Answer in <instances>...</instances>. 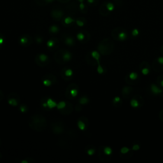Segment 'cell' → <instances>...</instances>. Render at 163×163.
Returning a JSON list of instances; mask_svg holds the SVG:
<instances>
[{
    "instance_id": "1",
    "label": "cell",
    "mask_w": 163,
    "mask_h": 163,
    "mask_svg": "<svg viewBox=\"0 0 163 163\" xmlns=\"http://www.w3.org/2000/svg\"><path fill=\"white\" fill-rule=\"evenodd\" d=\"M28 125L32 129L38 132L44 131L47 126L45 117L40 114L31 116L28 120Z\"/></svg>"
},
{
    "instance_id": "2",
    "label": "cell",
    "mask_w": 163,
    "mask_h": 163,
    "mask_svg": "<svg viewBox=\"0 0 163 163\" xmlns=\"http://www.w3.org/2000/svg\"><path fill=\"white\" fill-rule=\"evenodd\" d=\"M114 42L109 38H105L100 41L98 45V50L102 55H109L114 50Z\"/></svg>"
},
{
    "instance_id": "3",
    "label": "cell",
    "mask_w": 163,
    "mask_h": 163,
    "mask_svg": "<svg viewBox=\"0 0 163 163\" xmlns=\"http://www.w3.org/2000/svg\"><path fill=\"white\" fill-rule=\"evenodd\" d=\"M79 91V85L75 83H72L68 85L65 92V96L69 99H73L78 95Z\"/></svg>"
},
{
    "instance_id": "4",
    "label": "cell",
    "mask_w": 163,
    "mask_h": 163,
    "mask_svg": "<svg viewBox=\"0 0 163 163\" xmlns=\"http://www.w3.org/2000/svg\"><path fill=\"white\" fill-rule=\"evenodd\" d=\"M111 35L114 39L121 41L126 40L128 37L127 31L122 28H117L113 29Z\"/></svg>"
},
{
    "instance_id": "5",
    "label": "cell",
    "mask_w": 163,
    "mask_h": 163,
    "mask_svg": "<svg viewBox=\"0 0 163 163\" xmlns=\"http://www.w3.org/2000/svg\"><path fill=\"white\" fill-rule=\"evenodd\" d=\"M35 61L38 66L44 67L49 63V57L45 54H40L35 57Z\"/></svg>"
},
{
    "instance_id": "6",
    "label": "cell",
    "mask_w": 163,
    "mask_h": 163,
    "mask_svg": "<svg viewBox=\"0 0 163 163\" xmlns=\"http://www.w3.org/2000/svg\"><path fill=\"white\" fill-rule=\"evenodd\" d=\"M61 78L65 81H70L73 78V72L70 67L63 68L61 72Z\"/></svg>"
},
{
    "instance_id": "7",
    "label": "cell",
    "mask_w": 163,
    "mask_h": 163,
    "mask_svg": "<svg viewBox=\"0 0 163 163\" xmlns=\"http://www.w3.org/2000/svg\"><path fill=\"white\" fill-rule=\"evenodd\" d=\"M7 100L8 104L10 105L17 107L19 105L21 99L19 96L18 95V94H17L16 92H11L9 94V95L8 96Z\"/></svg>"
},
{
    "instance_id": "8",
    "label": "cell",
    "mask_w": 163,
    "mask_h": 163,
    "mask_svg": "<svg viewBox=\"0 0 163 163\" xmlns=\"http://www.w3.org/2000/svg\"><path fill=\"white\" fill-rule=\"evenodd\" d=\"M51 129L54 133L57 134H62L64 131V127L63 122H54L51 124Z\"/></svg>"
},
{
    "instance_id": "9",
    "label": "cell",
    "mask_w": 163,
    "mask_h": 163,
    "mask_svg": "<svg viewBox=\"0 0 163 163\" xmlns=\"http://www.w3.org/2000/svg\"><path fill=\"white\" fill-rule=\"evenodd\" d=\"M19 44L23 47H29L33 42L32 37L29 35H23L19 38Z\"/></svg>"
},
{
    "instance_id": "10",
    "label": "cell",
    "mask_w": 163,
    "mask_h": 163,
    "mask_svg": "<svg viewBox=\"0 0 163 163\" xmlns=\"http://www.w3.org/2000/svg\"><path fill=\"white\" fill-rule=\"evenodd\" d=\"M76 38L82 43H87L90 39V34L87 31L83 30L77 33Z\"/></svg>"
},
{
    "instance_id": "11",
    "label": "cell",
    "mask_w": 163,
    "mask_h": 163,
    "mask_svg": "<svg viewBox=\"0 0 163 163\" xmlns=\"http://www.w3.org/2000/svg\"><path fill=\"white\" fill-rule=\"evenodd\" d=\"M50 15L54 21H59L63 19L64 16V12L60 8H54V9L51 11Z\"/></svg>"
},
{
    "instance_id": "12",
    "label": "cell",
    "mask_w": 163,
    "mask_h": 163,
    "mask_svg": "<svg viewBox=\"0 0 163 163\" xmlns=\"http://www.w3.org/2000/svg\"><path fill=\"white\" fill-rule=\"evenodd\" d=\"M89 124L88 118L85 117H81L79 118L78 122H77V125L79 129L82 131L85 130Z\"/></svg>"
},
{
    "instance_id": "13",
    "label": "cell",
    "mask_w": 163,
    "mask_h": 163,
    "mask_svg": "<svg viewBox=\"0 0 163 163\" xmlns=\"http://www.w3.org/2000/svg\"><path fill=\"white\" fill-rule=\"evenodd\" d=\"M64 50H59L54 54V59L57 63L59 64H65V61L64 60Z\"/></svg>"
},
{
    "instance_id": "14",
    "label": "cell",
    "mask_w": 163,
    "mask_h": 163,
    "mask_svg": "<svg viewBox=\"0 0 163 163\" xmlns=\"http://www.w3.org/2000/svg\"><path fill=\"white\" fill-rule=\"evenodd\" d=\"M73 105L70 102H66V105L65 106V107L61 110H59V112L60 114H61L63 115H69L70 114L72 113V111H73Z\"/></svg>"
},
{
    "instance_id": "15",
    "label": "cell",
    "mask_w": 163,
    "mask_h": 163,
    "mask_svg": "<svg viewBox=\"0 0 163 163\" xmlns=\"http://www.w3.org/2000/svg\"><path fill=\"white\" fill-rule=\"evenodd\" d=\"M58 45H59V40L56 38H54V37L51 38L47 42V47L51 50H53L57 49Z\"/></svg>"
},
{
    "instance_id": "16",
    "label": "cell",
    "mask_w": 163,
    "mask_h": 163,
    "mask_svg": "<svg viewBox=\"0 0 163 163\" xmlns=\"http://www.w3.org/2000/svg\"><path fill=\"white\" fill-rule=\"evenodd\" d=\"M140 71L143 75H147L150 73V68L147 63L143 62L140 65Z\"/></svg>"
},
{
    "instance_id": "17",
    "label": "cell",
    "mask_w": 163,
    "mask_h": 163,
    "mask_svg": "<svg viewBox=\"0 0 163 163\" xmlns=\"http://www.w3.org/2000/svg\"><path fill=\"white\" fill-rule=\"evenodd\" d=\"M85 59H86L87 64L91 66H96L98 64L96 60L92 56L91 52L87 53V54L86 55V57H85Z\"/></svg>"
},
{
    "instance_id": "18",
    "label": "cell",
    "mask_w": 163,
    "mask_h": 163,
    "mask_svg": "<svg viewBox=\"0 0 163 163\" xmlns=\"http://www.w3.org/2000/svg\"><path fill=\"white\" fill-rule=\"evenodd\" d=\"M99 12L103 16H107L111 13L108 10V8L107 7V5H106V2L103 3L101 5L99 9Z\"/></svg>"
},
{
    "instance_id": "19",
    "label": "cell",
    "mask_w": 163,
    "mask_h": 163,
    "mask_svg": "<svg viewBox=\"0 0 163 163\" xmlns=\"http://www.w3.org/2000/svg\"><path fill=\"white\" fill-rule=\"evenodd\" d=\"M99 159L102 162H107L110 159V157L107 156L106 154L104 153L103 150V146H101L99 149Z\"/></svg>"
},
{
    "instance_id": "20",
    "label": "cell",
    "mask_w": 163,
    "mask_h": 163,
    "mask_svg": "<svg viewBox=\"0 0 163 163\" xmlns=\"http://www.w3.org/2000/svg\"><path fill=\"white\" fill-rule=\"evenodd\" d=\"M64 44L68 46H73L75 44V39L73 38V37L70 35H64Z\"/></svg>"
},
{
    "instance_id": "21",
    "label": "cell",
    "mask_w": 163,
    "mask_h": 163,
    "mask_svg": "<svg viewBox=\"0 0 163 163\" xmlns=\"http://www.w3.org/2000/svg\"><path fill=\"white\" fill-rule=\"evenodd\" d=\"M75 22V20L73 19L72 17H66L63 19L62 23L64 26H68V25H72Z\"/></svg>"
},
{
    "instance_id": "22",
    "label": "cell",
    "mask_w": 163,
    "mask_h": 163,
    "mask_svg": "<svg viewBox=\"0 0 163 163\" xmlns=\"http://www.w3.org/2000/svg\"><path fill=\"white\" fill-rule=\"evenodd\" d=\"M150 88L152 93L154 94H161L163 93V90L155 84H152Z\"/></svg>"
},
{
    "instance_id": "23",
    "label": "cell",
    "mask_w": 163,
    "mask_h": 163,
    "mask_svg": "<svg viewBox=\"0 0 163 163\" xmlns=\"http://www.w3.org/2000/svg\"><path fill=\"white\" fill-rule=\"evenodd\" d=\"M41 79H49V80H50L51 82H52L53 84L56 83V82H57L56 76L54 75L51 74V73H48V74H46V75H44V76H42Z\"/></svg>"
},
{
    "instance_id": "24",
    "label": "cell",
    "mask_w": 163,
    "mask_h": 163,
    "mask_svg": "<svg viewBox=\"0 0 163 163\" xmlns=\"http://www.w3.org/2000/svg\"><path fill=\"white\" fill-rule=\"evenodd\" d=\"M94 148L95 147H94V146L91 145H89L87 146L86 147H85V152H86V153L88 154L89 156H92L96 152L95 149Z\"/></svg>"
},
{
    "instance_id": "25",
    "label": "cell",
    "mask_w": 163,
    "mask_h": 163,
    "mask_svg": "<svg viewBox=\"0 0 163 163\" xmlns=\"http://www.w3.org/2000/svg\"><path fill=\"white\" fill-rule=\"evenodd\" d=\"M138 73H136V72H131V73H130V74H129L127 76V82H129L130 80H131V81H135V80H136L137 79H138Z\"/></svg>"
},
{
    "instance_id": "26",
    "label": "cell",
    "mask_w": 163,
    "mask_h": 163,
    "mask_svg": "<svg viewBox=\"0 0 163 163\" xmlns=\"http://www.w3.org/2000/svg\"><path fill=\"white\" fill-rule=\"evenodd\" d=\"M47 103L49 109H52L55 107H57V103L55 101L51 98H47Z\"/></svg>"
},
{
    "instance_id": "27",
    "label": "cell",
    "mask_w": 163,
    "mask_h": 163,
    "mask_svg": "<svg viewBox=\"0 0 163 163\" xmlns=\"http://www.w3.org/2000/svg\"><path fill=\"white\" fill-rule=\"evenodd\" d=\"M86 19L83 17H79L75 20L76 24L79 27H83V25L86 24Z\"/></svg>"
},
{
    "instance_id": "28",
    "label": "cell",
    "mask_w": 163,
    "mask_h": 163,
    "mask_svg": "<svg viewBox=\"0 0 163 163\" xmlns=\"http://www.w3.org/2000/svg\"><path fill=\"white\" fill-rule=\"evenodd\" d=\"M63 56H64V60L65 63H68V61H70L72 57V54L69 52V51H68L66 50H64V54H63Z\"/></svg>"
},
{
    "instance_id": "29",
    "label": "cell",
    "mask_w": 163,
    "mask_h": 163,
    "mask_svg": "<svg viewBox=\"0 0 163 163\" xmlns=\"http://www.w3.org/2000/svg\"><path fill=\"white\" fill-rule=\"evenodd\" d=\"M49 31L51 35H55L59 31V28L56 25H52L49 28Z\"/></svg>"
},
{
    "instance_id": "30",
    "label": "cell",
    "mask_w": 163,
    "mask_h": 163,
    "mask_svg": "<svg viewBox=\"0 0 163 163\" xmlns=\"http://www.w3.org/2000/svg\"><path fill=\"white\" fill-rule=\"evenodd\" d=\"M37 4L40 6H45L54 2V0H35Z\"/></svg>"
},
{
    "instance_id": "31",
    "label": "cell",
    "mask_w": 163,
    "mask_h": 163,
    "mask_svg": "<svg viewBox=\"0 0 163 163\" xmlns=\"http://www.w3.org/2000/svg\"><path fill=\"white\" fill-rule=\"evenodd\" d=\"M79 10L82 14H85L88 10V8L86 6V5L84 4L83 3H80V4H79Z\"/></svg>"
},
{
    "instance_id": "32",
    "label": "cell",
    "mask_w": 163,
    "mask_h": 163,
    "mask_svg": "<svg viewBox=\"0 0 163 163\" xmlns=\"http://www.w3.org/2000/svg\"><path fill=\"white\" fill-rule=\"evenodd\" d=\"M133 89L131 87H125L122 92V94L124 95V96L126 97L127 96H129V94H130L131 92H132Z\"/></svg>"
},
{
    "instance_id": "33",
    "label": "cell",
    "mask_w": 163,
    "mask_h": 163,
    "mask_svg": "<svg viewBox=\"0 0 163 163\" xmlns=\"http://www.w3.org/2000/svg\"><path fill=\"white\" fill-rule=\"evenodd\" d=\"M103 150L104 153L108 157H110L112 154V149L109 147H104V146H103Z\"/></svg>"
},
{
    "instance_id": "34",
    "label": "cell",
    "mask_w": 163,
    "mask_h": 163,
    "mask_svg": "<svg viewBox=\"0 0 163 163\" xmlns=\"http://www.w3.org/2000/svg\"><path fill=\"white\" fill-rule=\"evenodd\" d=\"M91 53L92 56L96 60V61L98 62V64H100V62H99L100 55H99V52H98V51H92V52H91Z\"/></svg>"
},
{
    "instance_id": "35",
    "label": "cell",
    "mask_w": 163,
    "mask_h": 163,
    "mask_svg": "<svg viewBox=\"0 0 163 163\" xmlns=\"http://www.w3.org/2000/svg\"><path fill=\"white\" fill-rule=\"evenodd\" d=\"M131 106L133 108H138L140 107V102L135 98H133L131 101Z\"/></svg>"
},
{
    "instance_id": "36",
    "label": "cell",
    "mask_w": 163,
    "mask_h": 163,
    "mask_svg": "<svg viewBox=\"0 0 163 163\" xmlns=\"http://www.w3.org/2000/svg\"><path fill=\"white\" fill-rule=\"evenodd\" d=\"M79 102L80 105H85L89 102V99L87 96H82L80 98Z\"/></svg>"
},
{
    "instance_id": "37",
    "label": "cell",
    "mask_w": 163,
    "mask_h": 163,
    "mask_svg": "<svg viewBox=\"0 0 163 163\" xmlns=\"http://www.w3.org/2000/svg\"><path fill=\"white\" fill-rule=\"evenodd\" d=\"M99 0H87V5L90 6H95L99 3Z\"/></svg>"
},
{
    "instance_id": "38",
    "label": "cell",
    "mask_w": 163,
    "mask_h": 163,
    "mask_svg": "<svg viewBox=\"0 0 163 163\" xmlns=\"http://www.w3.org/2000/svg\"><path fill=\"white\" fill-rule=\"evenodd\" d=\"M66 105V102L65 101H61V102H59V103L57 105V108L59 110H61L63 108H64L65 107Z\"/></svg>"
},
{
    "instance_id": "39",
    "label": "cell",
    "mask_w": 163,
    "mask_h": 163,
    "mask_svg": "<svg viewBox=\"0 0 163 163\" xmlns=\"http://www.w3.org/2000/svg\"><path fill=\"white\" fill-rule=\"evenodd\" d=\"M19 110H20V111H21L22 113H25V112H27V111H28V107L26 105H21L19 107Z\"/></svg>"
},
{
    "instance_id": "40",
    "label": "cell",
    "mask_w": 163,
    "mask_h": 163,
    "mask_svg": "<svg viewBox=\"0 0 163 163\" xmlns=\"http://www.w3.org/2000/svg\"><path fill=\"white\" fill-rule=\"evenodd\" d=\"M44 99V101H43V100H41V106L43 107V108L45 109V110H50L48 107V105H47V98H44L43 99Z\"/></svg>"
},
{
    "instance_id": "41",
    "label": "cell",
    "mask_w": 163,
    "mask_h": 163,
    "mask_svg": "<svg viewBox=\"0 0 163 163\" xmlns=\"http://www.w3.org/2000/svg\"><path fill=\"white\" fill-rule=\"evenodd\" d=\"M98 68H97V71H98V73L99 74H103L104 72H105V70L103 67L100 64H98Z\"/></svg>"
},
{
    "instance_id": "42",
    "label": "cell",
    "mask_w": 163,
    "mask_h": 163,
    "mask_svg": "<svg viewBox=\"0 0 163 163\" xmlns=\"http://www.w3.org/2000/svg\"><path fill=\"white\" fill-rule=\"evenodd\" d=\"M35 161L31 159V158H25L24 160H22L21 161V163H31V162H35Z\"/></svg>"
},
{
    "instance_id": "43",
    "label": "cell",
    "mask_w": 163,
    "mask_h": 163,
    "mask_svg": "<svg viewBox=\"0 0 163 163\" xmlns=\"http://www.w3.org/2000/svg\"><path fill=\"white\" fill-rule=\"evenodd\" d=\"M139 33H140L139 30H138V29H136V28L133 29L132 31H131L132 36H133V37H137V36H138V35H139Z\"/></svg>"
},
{
    "instance_id": "44",
    "label": "cell",
    "mask_w": 163,
    "mask_h": 163,
    "mask_svg": "<svg viewBox=\"0 0 163 163\" xmlns=\"http://www.w3.org/2000/svg\"><path fill=\"white\" fill-rule=\"evenodd\" d=\"M121 99L120 97L118 96H116L113 99V103L114 105H115L116 103H121Z\"/></svg>"
},
{
    "instance_id": "45",
    "label": "cell",
    "mask_w": 163,
    "mask_h": 163,
    "mask_svg": "<svg viewBox=\"0 0 163 163\" xmlns=\"http://www.w3.org/2000/svg\"><path fill=\"white\" fill-rule=\"evenodd\" d=\"M156 61L159 65L163 66V57H162V56H161V57H157V59L156 60Z\"/></svg>"
},
{
    "instance_id": "46",
    "label": "cell",
    "mask_w": 163,
    "mask_h": 163,
    "mask_svg": "<svg viewBox=\"0 0 163 163\" xmlns=\"http://www.w3.org/2000/svg\"><path fill=\"white\" fill-rule=\"evenodd\" d=\"M4 41H5V37L3 34L0 33V48L2 47Z\"/></svg>"
},
{
    "instance_id": "47",
    "label": "cell",
    "mask_w": 163,
    "mask_h": 163,
    "mask_svg": "<svg viewBox=\"0 0 163 163\" xmlns=\"http://www.w3.org/2000/svg\"><path fill=\"white\" fill-rule=\"evenodd\" d=\"M130 149H128L127 147H122L121 150V153H122V154H126L127 153H128L129 152H130Z\"/></svg>"
},
{
    "instance_id": "48",
    "label": "cell",
    "mask_w": 163,
    "mask_h": 163,
    "mask_svg": "<svg viewBox=\"0 0 163 163\" xmlns=\"http://www.w3.org/2000/svg\"><path fill=\"white\" fill-rule=\"evenodd\" d=\"M35 41L37 44H41V43H42L43 41V38L41 37L40 36H37L35 38Z\"/></svg>"
},
{
    "instance_id": "49",
    "label": "cell",
    "mask_w": 163,
    "mask_h": 163,
    "mask_svg": "<svg viewBox=\"0 0 163 163\" xmlns=\"http://www.w3.org/2000/svg\"><path fill=\"white\" fill-rule=\"evenodd\" d=\"M140 147L138 144H134L132 147V150H138L140 149Z\"/></svg>"
},
{
    "instance_id": "50",
    "label": "cell",
    "mask_w": 163,
    "mask_h": 163,
    "mask_svg": "<svg viewBox=\"0 0 163 163\" xmlns=\"http://www.w3.org/2000/svg\"><path fill=\"white\" fill-rule=\"evenodd\" d=\"M158 82L161 87H163V76H160L158 79Z\"/></svg>"
},
{
    "instance_id": "51",
    "label": "cell",
    "mask_w": 163,
    "mask_h": 163,
    "mask_svg": "<svg viewBox=\"0 0 163 163\" xmlns=\"http://www.w3.org/2000/svg\"><path fill=\"white\" fill-rule=\"evenodd\" d=\"M75 110L76 111H81L82 110V106L80 105V104L79 103V104H77L76 106H75Z\"/></svg>"
},
{
    "instance_id": "52",
    "label": "cell",
    "mask_w": 163,
    "mask_h": 163,
    "mask_svg": "<svg viewBox=\"0 0 163 163\" xmlns=\"http://www.w3.org/2000/svg\"><path fill=\"white\" fill-rule=\"evenodd\" d=\"M57 2L61 3H68L69 2L70 0H57Z\"/></svg>"
},
{
    "instance_id": "53",
    "label": "cell",
    "mask_w": 163,
    "mask_h": 163,
    "mask_svg": "<svg viewBox=\"0 0 163 163\" xmlns=\"http://www.w3.org/2000/svg\"><path fill=\"white\" fill-rule=\"evenodd\" d=\"M3 97H4L3 92L2 91L0 90V101H1L3 99Z\"/></svg>"
},
{
    "instance_id": "54",
    "label": "cell",
    "mask_w": 163,
    "mask_h": 163,
    "mask_svg": "<svg viewBox=\"0 0 163 163\" xmlns=\"http://www.w3.org/2000/svg\"><path fill=\"white\" fill-rule=\"evenodd\" d=\"M160 114H162V115H160V114H159V117H160V118H161V119L162 120V121H163V110L161 111V113H160Z\"/></svg>"
},
{
    "instance_id": "55",
    "label": "cell",
    "mask_w": 163,
    "mask_h": 163,
    "mask_svg": "<svg viewBox=\"0 0 163 163\" xmlns=\"http://www.w3.org/2000/svg\"><path fill=\"white\" fill-rule=\"evenodd\" d=\"M85 1V0H78V2L79 3H83V2Z\"/></svg>"
},
{
    "instance_id": "56",
    "label": "cell",
    "mask_w": 163,
    "mask_h": 163,
    "mask_svg": "<svg viewBox=\"0 0 163 163\" xmlns=\"http://www.w3.org/2000/svg\"><path fill=\"white\" fill-rule=\"evenodd\" d=\"M1 143H2V141H1V139H0V145H1Z\"/></svg>"
},
{
    "instance_id": "57",
    "label": "cell",
    "mask_w": 163,
    "mask_h": 163,
    "mask_svg": "<svg viewBox=\"0 0 163 163\" xmlns=\"http://www.w3.org/2000/svg\"><path fill=\"white\" fill-rule=\"evenodd\" d=\"M162 52H163V46L162 47Z\"/></svg>"
}]
</instances>
